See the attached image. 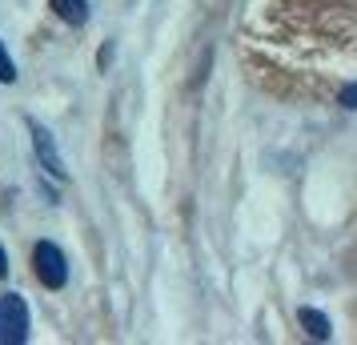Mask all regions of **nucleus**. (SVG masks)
<instances>
[{
  "instance_id": "1",
  "label": "nucleus",
  "mask_w": 357,
  "mask_h": 345,
  "mask_svg": "<svg viewBox=\"0 0 357 345\" xmlns=\"http://www.w3.org/2000/svg\"><path fill=\"white\" fill-rule=\"evenodd\" d=\"M33 273H36V281H40L45 289H65L68 261H65V253H61V245L36 241L33 245Z\"/></svg>"
},
{
  "instance_id": "2",
  "label": "nucleus",
  "mask_w": 357,
  "mask_h": 345,
  "mask_svg": "<svg viewBox=\"0 0 357 345\" xmlns=\"http://www.w3.org/2000/svg\"><path fill=\"white\" fill-rule=\"evenodd\" d=\"M29 342V305L20 293L0 297V345H24Z\"/></svg>"
},
{
  "instance_id": "3",
  "label": "nucleus",
  "mask_w": 357,
  "mask_h": 345,
  "mask_svg": "<svg viewBox=\"0 0 357 345\" xmlns=\"http://www.w3.org/2000/svg\"><path fill=\"white\" fill-rule=\"evenodd\" d=\"M24 125H29V137H33V153H36V161H40V169H45L49 177H56V181H65V161H61V153H56V141H52V132L45 129L36 116H29Z\"/></svg>"
},
{
  "instance_id": "4",
  "label": "nucleus",
  "mask_w": 357,
  "mask_h": 345,
  "mask_svg": "<svg viewBox=\"0 0 357 345\" xmlns=\"http://www.w3.org/2000/svg\"><path fill=\"white\" fill-rule=\"evenodd\" d=\"M297 321L305 325V333L313 337V342H329V337H333V325H329V317H325L321 309H313V305H301V309H297Z\"/></svg>"
},
{
  "instance_id": "5",
  "label": "nucleus",
  "mask_w": 357,
  "mask_h": 345,
  "mask_svg": "<svg viewBox=\"0 0 357 345\" xmlns=\"http://www.w3.org/2000/svg\"><path fill=\"white\" fill-rule=\"evenodd\" d=\"M52 8H56V17L61 20L77 24V29L89 20V0H52Z\"/></svg>"
},
{
  "instance_id": "6",
  "label": "nucleus",
  "mask_w": 357,
  "mask_h": 345,
  "mask_svg": "<svg viewBox=\"0 0 357 345\" xmlns=\"http://www.w3.org/2000/svg\"><path fill=\"white\" fill-rule=\"evenodd\" d=\"M17 81V65H13V56L4 49V40H0V84H13Z\"/></svg>"
},
{
  "instance_id": "7",
  "label": "nucleus",
  "mask_w": 357,
  "mask_h": 345,
  "mask_svg": "<svg viewBox=\"0 0 357 345\" xmlns=\"http://www.w3.org/2000/svg\"><path fill=\"white\" fill-rule=\"evenodd\" d=\"M341 105H345V109H357V84H345V89H341Z\"/></svg>"
},
{
  "instance_id": "8",
  "label": "nucleus",
  "mask_w": 357,
  "mask_h": 345,
  "mask_svg": "<svg viewBox=\"0 0 357 345\" xmlns=\"http://www.w3.org/2000/svg\"><path fill=\"white\" fill-rule=\"evenodd\" d=\"M109 61H113V45H105V49L97 52V65H100V68L109 65Z\"/></svg>"
},
{
  "instance_id": "9",
  "label": "nucleus",
  "mask_w": 357,
  "mask_h": 345,
  "mask_svg": "<svg viewBox=\"0 0 357 345\" xmlns=\"http://www.w3.org/2000/svg\"><path fill=\"white\" fill-rule=\"evenodd\" d=\"M0 277H8V257H4V245H0Z\"/></svg>"
}]
</instances>
